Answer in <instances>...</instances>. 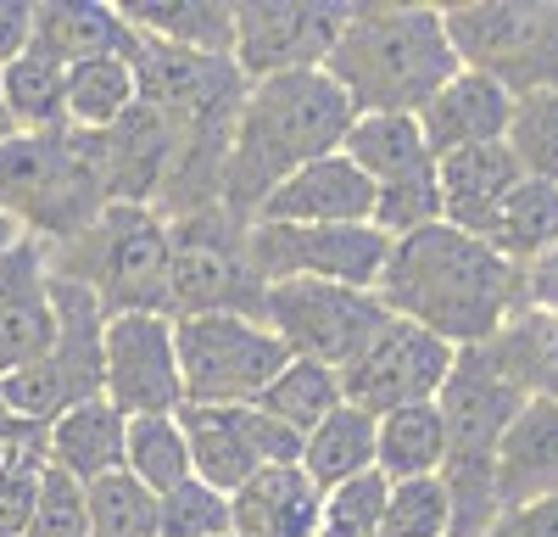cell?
I'll return each instance as SVG.
<instances>
[{
  "instance_id": "2",
  "label": "cell",
  "mask_w": 558,
  "mask_h": 537,
  "mask_svg": "<svg viewBox=\"0 0 558 537\" xmlns=\"http://www.w3.org/2000/svg\"><path fill=\"white\" fill-rule=\"evenodd\" d=\"M352 102L330 73H279L252 79L235 129H229V157H223V213L252 224L274 186L318 157L341 152L352 129Z\"/></svg>"
},
{
  "instance_id": "9",
  "label": "cell",
  "mask_w": 558,
  "mask_h": 537,
  "mask_svg": "<svg viewBox=\"0 0 558 537\" xmlns=\"http://www.w3.org/2000/svg\"><path fill=\"white\" fill-rule=\"evenodd\" d=\"M391 241L375 224H246V263L263 286L330 281L380 291Z\"/></svg>"
},
{
  "instance_id": "46",
  "label": "cell",
  "mask_w": 558,
  "mask_h": 537,
  "mask_svg": "<svg viewBox=\"0 0 558 537\" xmlns=\"http://www.w3.org/2000/svg\"><path fill=\"white\" fill-rule=\"evenodd\" d=\"M7 134H12V129H7V107H0V141H7Z\"/></svg>"
},
{
  "instance_id": "30",
  "label": "cell",
  "mask_w": 558,
  "mask_h": 537,
  "mask_svg": "<svg viewBox=\"0 0 558 537\" xmlns=\"http://www.w3.org/2000/svg\"><path fill=\"white\" fill-rule=\"evenodd\" d=\"M302 470L318 481V492H330L352 476H368L375 470V420H368L363 409H352V403H341L330 420H318L307 431Z\"/></svg>"
},
{
  "instance_id": "1",
  "label": "cell",
  "mask_w": 558,
  "mask_h": 537,
  "mask_svg": "<svg viewBox=\"0 0 558 537\" xmlns=\"http://www.w3.org/2000/svg\"><path fill=\"white\" fill-rule=\"evenodd\" d=\"M380 302L397 320L441 336L447 347H486L514 308L531 302L525 268L497 258L481 236H463L452 224H430L408 241H391Z\"/></svg>"
},
{
  "instance_id": "26",
  "label": "cell",
  "mask_w": 558,
  "mask_h": 537,
  "mask_svg": "<svg viewBox=\"0 0 558 537\" xmlns=\"http://www.w3.org/2000/svg\"><path fill=\"white\" fill-rule=\"evenodd\" d=\"M341 157L368 179V186H391V179L436 163L425 134H418V118H402V112H357L347 141H341Z\"/></svg>"
},
{
  "instance_id": "29",
  "label": "cell",
  "mask_w": 558,
  "mask_h": 537,
  "mask_svg": "<svg viewBox=\"0 0 558 537\" xmlns=\"http://www.w3.org/2000/svg\"><path fill=\"white\" fill-rule=\"evenodd\" d=\"M0 107H7L12 134L68 129V68H57L39 51H23L12 68H0Z\"/></svg>"
},
{
  "instance_id": "8",
  "label": "cell",
  "mask_w": 558,
  "mask_h": 537,
  "mask_svg": "<svg viewBox=\"0 0 558 537\" xmlns=\"http://www.w3.org/2000/svg\"><path fill=\"white\" fill-rule=\"evenodd\" d=\"M257 320L279 336L291 358H307V365L341 375L363 353V342L391 320V308L380 302V291L330 286V281H279L263 286Z\"/></svg>"
},
{
  "instance_id": "42",
  "label": "cell",
  "mask_w": 558,
  "mask_h": 537,
  "mask_svg": "<svg viewBox=\"0 0 558 537\" xmlns=\"http://www.w3.org/2000/svg\"><path fill=\"white\" fill-rule=\"evenodd\" d=\"M34 45V0H0V68H12Z\"/></svg>"
},
{
  "instance_id": "37",
  "label": "cell",
  "mask_w": 558,
  "mask_h": 537,
  "mask_svg": "<svg viewBox=\"0 0 558 537\" xmlns=\"http://www.w3.org/2000/svg\"><path fill=\"white\" fill-rule=\"evenodd\" d=\"M375 537H452V504H447L441 476L391 481Z\"/></svg>"
},
{
  "instance_id": "24",
  "label": "cell",
  "mask_w": 558,
  "mask_h": 537,
  "mask_svg": "<svg viewBox=\"0 0 558 537\" xmlns=\"http://www.w3.org/2000/svg\"><path fill=\"white\" fill-rule=\"evenodd\" d=\"M184 442H191V476L218 487V492H241L263 460L252 442V403L241 409H202V403H184L179 409Z\"/></svg>"
},
{
  "instance_id": "28",
  "label": "cell",
  "mask_w": 558,
  "mask_h": 537,
  "mask_svg": "<svg viewBox=\"0 0 558 537\" xmlns=\"http://www.w3.org/2000/svg\"><path fill=\"white\" fill-rule=\"evenodd\" d=\"M441 465H447V426L436 403H413V409L375 420V470L386 481L441 476Z\"/></svg>"
},
{
  "instance_id": "34",
  "label": "cell",
  "mask_w": 558,
  "mask_h": 537,
  "mask_svg": "<svg viewBox=\"0 0 558 537\" xmlns=\"http://www.w3.org/2000/svg\"><path fill=\"white\" fill-rule=\"evenodd\" d=\"M502 146H508V157L520 163L525 179L558 186V90H542V96H514V118H508Z\"/></svg>"
},
{
  "instance_id": "19",
  "label": "cell",
  "mask_w": 558,
  "mask_h": 537,
  "mask_svg": "<svg viewBox=\"0 0 558 537\" xmlns=\"http://www.w3.org/2000/svg\"><path fill=\"white\" fill-rule=\"evenodd\" d=\"M168 168H173V129L140 107L101 134V174H107V196L129 202V207H157L162 186H168Z\"/></svg>"
},
{
  "instance_id": "25",
  "label": "cell",
  "mask_w": 558,
  "mask_h": 537,
  "mask_svg": "<svg viewBox=\"0 0 558 537\" xmlns=\"http://www.w3.org/2000/svg\"><path fill=\"white\" fill-rule=\"evenodd\" d=\"M118 12L140 39L235 62V0H123Z\"/></svg>"
},
{
  "instance_id": "41",
  "label": "cell",
  "mask_w": 558,
  "mask_h": 537,
  "mask_svg": "<svg viewBox=\"0 0 558 537\" xmlns=\"http://www.w3.org/2000/svg\"><path fill=\"white\" fill-rule=\"evenodd\" d=\"M23 537H89V510H84V481L62 476L45 465L39 476V499H34V515H28V532Z\"/></svg>"
},
{
  "instance_id": "32",
  "label": "cell",
  "mask_w": 558,
  "mask_h": 537,
  "mask_svg": "<svg viewBox=\"0 0 558 537\" xmlns=\"http://www.w3.org/2000/svg\"><path fill=\"white\" fill-rule=\"evenodd\" d=\"M257 409L274 415L279 426H291L296 437H307L318 420H330L341 409V375L324 370V365H307V358H291V365L263 386Z\"/></svg>"
},
{
  "instance_id": "15",
  "label": "cell",
  "mask_w": 558,
  "mask_h": 537,
  "mask_svg": "<svg viewBox=\"0 0 558 537\" xmlns=\"http://www.w3.org/2000/svg\"><path fill=\"white\" fill-rule=\"evenodd\" d=\"M508 118H514V96L497 79L458 68L418 112V134H425L430 157H452L470 146H497L508 134Z\"/></svg>"
},
{
  "instance_id": "20",
  "label": "cell",
  "mask_w": 558,
  "mask_h": 537,
  "mask_svg": "<svg viewBox=\"0 0 558 537\" xmlns=\"http://www.w3.org/2000/svg\"><path fill=\"white\" fill-rule=\"evenodd\" d=\"M123 442H129V415H118L107 397H84L39 431L45 465L84 481V487L123 470Z\"/></svg>"
},
{
  "instance_id": "22",
  "label": "cell",
  "mask_w": 558,
  "mask_h": 537,
  "mask_svg": "<svg viewBox=\"0 0 558 537\" xmlns=\"http://www.w3.org/2000/svg\"><path fill=\"white\" fill-rule=\"evenodd\" d=\"M28 51L51 57L57 68L96 62V57H129L134 28L118 7L101 0H34V45Z\"/></svg>"
},
{
  "instance_id": "40",
  "label": "cell",
  "mask_w": 558,
  "mask_h": 537,
  "mask_svg": "<svg viewBox=\"0 0 558 537\" xmlns=\"http://www.w3.org/2000/svg\"><path fill=\"white\" fill-rule=\"evenodd\" d=\"M39 476H45V448L39 431H28L7 460H0V537H23L34 499H39Z\"/></svg>"
},
{
  "instance_id": "7",
  "label": "cell",
  "mask_w": 558,
  "mask_h": 537,
  "mask_svg": "<svg viewBox=\"0 0 558 537\" xmlns=\"http://www.w3.org/2000/svg\"><path fill=\"white\" fill-rule=\"evenodd\" d=\"M184 403L202 409H241L291 365V353L257 313H179L173 320Z\"/></svg>"
},
{
  "instance_id": "4",
  "label": "cell",
  "mask_w": 558,
  "mask_h": 537,
  "mask_svg": "<svg viewBox=\"0 0 558 537\" xmlns=\"http://www.w3.org/2000/svg\"><path fill=\"white\" fill-rule=\"evenodd\" d=\"M112 207L101 174V134H7L0 141V213L39 247L84 236Z\"/></svg>"
},
{
  "instance_id": "6",
  "label": "cell",
  "mask_w": 558,
  "mask_h": 537,
  "mask_svg": "<svg viewBox=\"0 0 558 537\" xmlns=\"http://www.w3.org/2000/svg\"><path fill=\"white\" fill-rule=\"evenodd\" d=\"M458 68L497 79L508 96L558 90V0H470L441 7Z\"/></svg>"
},
{
  "instance_id": "45",
  "label": "cell",
  "mask_w": 558,
  "mask_h": 537,
  "mask_svg": "<svg viewBox=\"0 0 558 537\" xmlns=\"http://www.w3.org/2000/svg\"><path fill=\"white\" fill-rule=\"evenodd\" d=\"M481 537H525V532H520V515H514V510H502V515H497Z\"/></svg>"
},
{
  "instance_id": "31",
  "label": "cell",
  "mask_w": 558,
  "mask_h": 537,
  "mask_svg": "<svg viewBox=\"0 0 558 537\" xmlns=\"http://www.w3.org/2000/svg\"><path fill=\"white\" fill-rule=\"evenodd\" d=\"M134 68L129 57H96L68 68V129L78 134H107L134 112Z\"/></svg>"
},
{
  "instance_id": "39",
  "label": "cell",
  "mask_w": 558,
  "mask_h": 537,
  "mask_svg": "<svg viewBox=\"0 0 558 537\" xmlns=\"http://www.w3.org/2000/svg\"><path fill=\"white\" fill-rule=\"evenodd\" d=\"M386 492H391V481L380 470L330 487V492H324L318 537H375L380 532V510H386Z\"/></svg>"
},
{
  "instance_id": "17",
  "label": "cell",
  "mask_w": 558,
  "mask_h": 537,
  "mask_svg": "<svg viewBox=\"0 0 558 537\" xmlns=\"http://www.w3.org/2000/svg\"><path fill=\"white\" fill-rule=\"evenodd\" d=\"M520 163L508 157V146H470V152H452L436 157V186H441V224L463 236H481L492 230V218L502 213V202L514 196L520 186Z\"/></svg>"
},
{
  "instance_id": "13",
  "label": "cell",
  "mask_w": 558,
  "mask_h": 537,
  "mask_svg": "<svg viewBox=\"0 0 558 537\" xmlns=\"http://www.w3.org/2000/svg\"><path fill=\"white\" fill-rule=\"evenodd\" d=\"M101 397L118 415H179L184 375L173 347V313H107L101 336Z\"/></svg>"
},
{
  "instance_id": "5",
  "label": "cell",
  "mask_w": 558,
  "mask_h": 537,
  "mask_svg": "<svg viewBox=\"0 0 558 537\" xmlns=\"http://www.w3.org/2000/svg\"><path fill=\"white\" fill-rule=\"evenodd\" d=\"M45 258L96 291L107 313H173V230L157 207L112 202L84 236L45 247Z\"/></svg>"
},
{
  "instance_id": "14",
  "label": "cell",
  "mask_w": 558,
  "mask_h": 537,
  "mask_svg": "<svg viewBox=\"0 0 558 537\" xmlns=\"http://www.w3.org/2000/svg\"><path fill=\"white\" fill-rule=\"evenodd\" d=\"M57 342V297L51 258L39 241H23L0 268V375L39 365Z\"/></svg>"
},
{
  "instance_id": "23",
  "label": "cell",
  "mask_w": 558,
  "mask_h": 537,
  "mask_svg": "<svg viewBox=\"0 0 558 537\" xmlns=\"http://www.w3.org/2000/svg\"><path fill=\"white\" fill-rule=\"evenodd\" d=\"M481 353L525 403H558V313L553 308L542 302L514 308Z\"/></svg>"
},
{
  "instance_id": "44",
  "label": "cell",
  "mask_w": 558,
  "mask_h": 537,
  "mask_svg": "<svg viewBox=\"0 0 558 537\" xmlns=\"http://www.w3.org/2000/svg\"><path fill=\"white\" fill-rule=\"evenodd\" d=\"M23 241H28V236H23V224L0 213V268H7V258H12V252H17Z\"/></svg>"
},
{
  "instance_id": "12",
  "label": "cell",
  "mask_w": 558,
  "mask_h": 537,
  "mask_svg": "<svg viewBox=\"0 0 558 537\" xmlns=\"http://www.w3.org/2000/svg\"><path fill=\"white\" fill-rule=\"evenodd\" d=\"M341 28V0H235V68L246 84L279 73H324Z\"/></svg>"
},
{
  "instance_id": "35",
  "label": "cell",
  "mask_w": 558,
  "mask_h": 537,
  "mask_svg": "<svg viewBox=\"0 0 558 537\" xmlns=\"http://www.w3.org/2000/svg\"><path fill=\"white\" fill-rule=\"evenodd\" d=\"M89 537H157V492H146L129 470H112L84 487Z\"/></svg>"
},
{
  "instance_id": "36",
  "label": "cell",
  "mask_w": 558,
  "mask_h": 537,
  "mask_svg": "<svg viewBox=\"0 0 558 537\" xmlns=\"http://www.w3.org/2000/svg\"><path fill=\"white\" fill-rule=\"evenodd\" d=\"M368 224L386 236V241H408L418 230L441 224V186H436V163L418 168V174H402L391 186H375V213Z\"/></svg>"
},
{
  "instance_id": "43",
  "label": "cell",
  "mask_w": 558,
  "mask_h": 537,
  "mask_svg": "<svg viewBox=\"0 0 558 537\" xmlns=\"http://www.w3.org/2000/svg\"><path fill=\"white\" fill-rule=\"evenodd\" d=\"M514 515H520V532L525 537H558V492H553V499H542V504L514 510Z\"/></svg>"
},
{
  "instance_id": "21",
  "label": "cell",
  "mask_w": 558,
  "mask_h": 537,
  "mask_svg": "<svg viewBox=\"0 0 558 537\" xmlns=\"http://www.w3.org/2000/svg\"><path fill=\"white\" fill-rule=\"evenodd\" d=\"M497 499L502 510H525L558 492V403H525L497 442Z\"/></svg>"
},
{
  "instance_id": "18",
  "label": "cell",
  "mask_w": 558,
  "mask_h": 537,
  "mask_svg": "<svg viewBox=\"0 0 558 537\" xmlns=\"http://www.w3.org/2000/svg\"><path fill=\"white\" fill-rule=\"evenodd\" d=\"M324 492L302 465H268L229 492V537H318Z\"/></svg>"
},
{
  "instance_id": "27",
  "label": "cell",
  "mask_w": 558,
  "mask_h": 537,
  "mask_svg": "<svg viewBox=\"0 0 558 537\" xmlns=\"http://www.w3.org/2000/svg\"><path fill=\"white\" fill-rule=\"evenodd\" d=\"M486 247L497 258H508L514 268H536L558 252V186L542 179H520L514 196L502 202V213L492 218Z\"/></svg>"
},
{
  "instance_id": "33",
  "label": "cell",
  "mask_w": 558,
  "mask_h": 537,
  "mask_svg": "<svg viewBox=\"0 0 558 537\" xmlns=\"http://www.w3.org/2000/svg\"><path fill=\"white\" fill-rule=\"evenodd\" d=\"M123 470L146 487V492H173L179 481H191V442H184L179 415H146L129 420V442H123Z\"/></svg>"
},
{
  "instance_id": "10",
  "label": "cell",
  "mask_w": 558,
  "mask_h": 537,
  "mask_svg": "<svg viewBox=\"0 0 558 537\" xmlns=\"http://www.w3.org/2000/svg\"><path fill=\"white\" fill-rule=\"evenodd\" d=\"M173 230V320L179 313H257L263 281L246 263V224L223 207L168 218Z\"/></svg>"
},
{
  "instance_id": "3",
  "label": "cell",
  "mask_w": 558,
  "mask_h": 537,
  "mask_svg": "<svg viewBox=\"0 0 558 537\" xmlns=\"http://www.w3.org/2000/svg\"><path fill=\"white\" fill-rule=\"evenodd\" d=\"M352 112H402L418 118L425 102L458 73V51L447 39L441 7H386V0H363L347 7V28L336 39L330 62Z\"/></svg>"
},
{
  "instance_id": "38",
  "label": "cell",
  "mask_w": 558,
  "mask_h": 537,
  "mask_svg": "<svg viewBox=\"0 0 558 537\" xmlns=\"http://www.w3.org/2000/svg\"><path fill=\"white\" fill-rule=\"evenodd\" d=\"M157 537H229V492L207 481H179L157 499Z\"/></svg>"
},
{
  "instance_id": "11",
  "label": "cell",
  "mask_w": 558,
  "mask_h": 537,
  "mask_svg": "<svg viewBox=\"0 0 558 537\" xmlns=\"http://www.w3.org/2000/svg\"><path fill=\"white\" fill-rule=\"evenodd\" d=\"M458 347H447L441 336L418 331L408 320H391L363 342V353L341 370V403L363 409L368 420L413 409V403H436L447 375H452Z\"/></svg>"
},
{
  "instance_id": "16",
  "label": "cell",
  "mask_w": 558,
  "mask_h": 537,
  "mask_svg": "<svg viewBox=\"0 0 558 537\" xmlns=\"http://www.w3.org/2000/svg\"><path fill=\"white\" fill-rule=\"evenodd\" d=\"M368 213H375V186L341 152H330L274 186L252 224H368Z\"/></svg>"
}]
</instances>
